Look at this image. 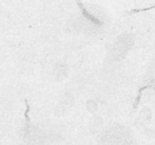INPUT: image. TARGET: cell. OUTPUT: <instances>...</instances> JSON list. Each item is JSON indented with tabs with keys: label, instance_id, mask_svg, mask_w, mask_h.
Masks as SVG:
<instances>
[{
	"label": "cell",
	"instance_id": "2",
	"mask_svg": "<svg viewBox=\"0 0 155 145\" xmlns=\"http://www.w3.org/2000/svg\"><path fill=\"white\" fill-rule=\"evenodd\" d=\"M132 46V38L126 35L125 36L120 38L117 41L113 48V55L114 57H121L122 55H125L128 50Z\"/></svg>",
	"mask_w": 155,
	"mask_h": 145
},
{
	"label": "cell",
	"instance_id": "1",
	"mask_svg": "<svg viewBox=\"0 0 155 145\" xmlns=\"http://www.w3.org/2000/svg\"><path fill=\"white\" fill-rule=\"evenodd\" d=\"M27 104V111L25 113L26 117V125L24 128V132H23V137L24 140L28 142L29 144L30 145H42L43 144V142L45 140L44 136L45 134L39 128L33 126L30 123V117H29L28 112L30 110V107H29L28 103Z\"/></svg>",
	"mask_w": 155,
	"mask_h": 145
},
{
	"label": "cell",
	"instance_id": "3",
	"mask_svg": "<svg viewBox=\"0 0 155 145\" xmlns=\"http://www.w3.org/2000/svg\"><path fill=\"white\" fill-rule=\"evenodd\" d=\"M126 131H121L119 129H114V131L107 132V136L109 138H106V145H126L128 142L127 134Z\"/></svg>",
	"mask_w": 155,
	"mask_h": 145
}]
</instances>
